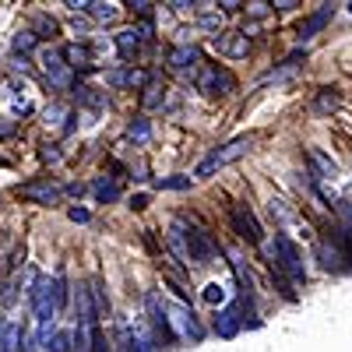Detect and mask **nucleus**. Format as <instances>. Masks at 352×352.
<instances>
[{
  "label": "nucleus",
  "instance_id": "f257e3e1",
  "mask_svg": "<svg viewBox=\"0 0 352 352\" xmlns=\"http://www.w3.org/2000/svg\"><path fill=\"white\" fill-rule=\"evenodd\" d=\"M162 307H166V317H169L173 338H184V342H194V345L204 338L201 320L194 317V310H190L187 303H169V300H162Z\"/></svg>",
  "mask_w": 352,
  "mask_h": 352
},
{
  "label": "nucleus",
  "instance_id": "f03ea898",
  "mask_svg": "<svg viewBox=\"0 0 352 352\" xmlns=\"http://www.w3.org/2000/svg\"><path fill=\"white\" fill-rule=\"evenodd\" d=\"M250 148H254V138H236V141H229V144H222V148H215L204 162H197L194 176H212L215 169H222V166H229V162L243 159Z\"/></svg>",
  "mask_w": 352,
  "mask_h": 352
},
{
  "label": "nucleus",
  "instance_id": "7ed1b4c3",
  "mask_svg": "<svg viewBox=\"0 0 352 352\" xmlns=\"http://www.w3.org/2000/svg\"><path fill=\"white\" fill-rule=\"evenodd\" d=\"M28 300H32V314L39 324H46V320L56 317V300H53V278L46 275H36L32 289H28Z\"/></svg>",
  "mask_w": 352,
  "mask_h": 352
},
{
  "label": "nucleus",
  "instance_id": "20e7f679",
  "mask_svg": "<svg viewBox=\"0 0 352 352\" xmlns=\"http://www.w3.org/2000/svg\"><path fill=\"white\" fill-rule=\"evenodd\" d=\"M232 74L226 71V67H219V64H204L201 71H197V88L204 96H229L232 92Z\"/></svg>",
  "mask_w": 352,
  "mask_h": 352
},
{
  "label": "nucleus",
  "instance_id": "39448f33",
  "mask_svg": "<svg viewBox=\"0 0 352 352\" xmlns=\"http://www.w3.org/2000/svg\"><path fill=\"white\" fill-rule=\"evenodd\" d=\"M184 247H187V257L197 261V264H212L219 257V247L212 243V236L194 229V226H187V232H184Z\"/></svg>",
  "mask_w": 352,
  "mask_h": 352
},
{
  "label": "nucleus",
  "instance_id": "423d86ee",
  "mask_svg": "<svg viewBox=\"0 0 352 352\" xmlns=\"http://www.w3.org/2000/svg\"><path fill=\"white\" fill-rule=\"evenodd\" d=\"M229 219H232V229H236L247 243H264L261 222L254 219V212L247 208V204H232V208H229Z\"/></svg>",
  "mask_w": 352,
  "mask_h": 352
},
{
  "label": "nucleus",
  "instance_id": "0eeeda50",
  "mask_svg": "<svg viewBox=\"0 0 352 352\" xmlns=\"http://www.w3.org/2000/svg\"><path fill=\"white\" fill-rule=\"evenodd\" d=\"M275 250H278V264H282V268L292 275V278H307V268H303V257H300V250H296V243H292L289 236H275Z\"/></svg>",
  "mask_w": 352,
  "mask_h": 352
},
{
  "label": "nucleus",
  "instance_id": "6e6552de",
  "mask_svg": "<svg viewBox=\"0 0 352 352\" xmlns=\"http://www.w3.org/2000/svg\"><path fill=\"white\" fill-rule=\"evenodd\" d=\"M43 71L50 78L53 88H67L71 85V74H67V64H64V53L60 50H46L43 53Z\"/></svg>",
  "mask_w": 352,
  "mask_h": 352
},
{
  "label": "nucleus",
  "instance_id": "1a4fd4ad",
  "mask_svg": "<svg viewBox=\"0 0 352 352\" xmlns=\"http://www.w3.org/2000/svg\"><path fill=\"white\" fill-rule=\"evenodd\" d=\"M148 320H152V328H155V338H162L166 345L176 342L173 331H169V317H166V307H162V296H155V292H148Z\"/></svg>",
  "mask_w": 352,
  "mask_h": 352
},
{
  "label": "nucleus",
  "instance_id": "9d476101",
  "mask_svg": "<svg viewBox=\"0 0 352 352\" xmlns=\"http://www.w3.org/2000/svg\"><path fill=\"white\" fill-rule=\"evenodd\" d=\"M197 64H201V50L197 46L184 43V46H173L169 50V67L173 71H194Z\"/></svg>",
  "mask_w": 352,
  "mask_h": 352
},
{
  "label": "nucleus",
  "instance_id": "9b49d317",
  "mask_svg": "<svg viewBox=\"0 0 352 352\" xmlns=\"http://www.w3.org/2000/svg\"><path fill=\"white\" fill-rule=\"evenodd\" d=\"M215 46H219V53H226V56H247V53H250L247 32H226V36L215 39Z\"/></svg>",
  "mask_w": 352,
  "mask_h": 352
},
{
  "label": "nucleus",
  "instance_id": "f8f14e48",
  "mask_svg": "<svg viewBox=\"0 0 352 352\" xmlns=\"http://www.w3.org/2000/svg\"><path fill=\"white\" fill-rule=\"evenodd\" d=\"M317 257H320V268H324V272H338L342 261H345L342 240H338L335 247H328V240H317Z\"/></svg>",
  "mask_w": 352,
  "mask_h": 352
},
{
  "label": "nucleus",
  "instance_id": "ddd939ff",
  "mask_svg": "<svg viewBox=\"0 0 352 352\" xmlns=\"http://www.w3.org/2000/svg\"><path fill=\"white\" fill-rule=\"evenodd\" d=\"M18 194L28 197V201H39V204H56V201H60V190L50 187V184H25Z\"/></svg>",
  "mask_w": 352,
  "mask_h": 352
},
{
  "label": "nucleus",
  "instance_id": "4468645a",
  "mask_svg": "<svg viewBox=\"0 0 352 352\" xmlns=\"http://www.w3.org/2000/svg\"><path fill=\"white\" fill-rule=\"evenodd\" d=\"M240 324H243V320H240V303H232L229 310H222V314H219V320H215V331H219L222 338H232V335L240 331Z\"/></svg>",
  "mask_w": 352,
  "mask_h": 352
},
{
  "label": "nucleus",
  "instance_id": "2eb2a0df",
  "mask_svg": "<svg viewBox=\"0 0 352 352\" xmlns=\"http://www.w3.org/2000/svg\"><path fill=\"white\" fill-rule=\"evenodd\" d=\"M307 159H310V166H314V176H317V180H331V176H338V166H335L324 152L310 148V152H307Z\"/></svg>",
  "mask_w": 352,
  "mask_h": 352
},
{
  "label": "nucleus",
  "instance_id": "dca6fc26",
  "mask_svg": "<svg viewBox=\"0 0 352 352\" xmlns=\"http://www.w3.org/2000/svg\"><path fill=\"white\" fill-rule=\"evenodd\" d=\"M64 64H67V71H88L92 67V53H88V46H67Z\"/></svg>",
  "mask_w": 352,
  "mask_h": 352
},
{
  "label": "nucleus",
  "instance_id": "f3484780",
  "mask_svg": "<svg viewBox=\"0 0 352 352\" xmlns=\"http://www.w3.org/2000/svg\"><path fill=\"white\" fill-rule=\"evenodd\" d=\"M88 296H92L96 317H109V296L102 292V278H92V282H88Z\"/></svg>",
  "mask_w": 352,
  "mask_h": 352
},
{
  "label": "nucleus",
  "instance_id": "a211bd4d",
  "mask_svg": "<svg viewBox=\"0 0 352 352\" xmlns=\"http://www.w3.org/2000/svg\"><path fill=\"white\" fill-rule=\"evenodd\" d=\"M141 39H144V36H138L134 28H127V32H120V36H116V50H120V56H124V60H131V56L138 53Z\"/></svg>",
  "mask_w": 352,
  "mask_h": 352
},
{
  "label": "nucleus",
  "instance_id": "6ab92c4d",
  "mask_svg": "<svg viewBox=\"0 0 352 352\" xmlns=\"http://www.w3.org/2000/svg\"><path fill=\"white\" fill-rule=\"evenodd\" d=\"M331 11H335L331 4H324V8H320V11H317V14H314V18H310V21H307V25L300 28V39H310L314 32H320V28H324V25H328V18H331Z\"/></svg>",
  "mask_w": 352,
  "mask_h": 352
},
{
  "label": "nucleus",
  "instance_id": "aec40b11",
  "mask_svg": "<svg viewBox=\"0 0 352 352\" xmlns=\"http://www.w3.org/2000/svg\"><path fill=\"white\" fill-rule=\"evenodd\" d=\"M106 81L116 85V88H120V85H144V81H148V74H144V71H113Z\"/></svg>",
  "mask_w": 352,
  "mask_h": 352
},
{
  "label": "nucleus",
  "instance_id": "412c9836",
  "mask_svg": "<svg viewBox=\"0 0 352 352\" xmlns=\"http://www.w3.org/2000/svg\"><path fill=\"white\" fill-rule=\"evenodd\" d=\"M67 296H71L67 275H64V272H56V278H53V300H56V310H64V307H67Z\"/></svg>",
  "mask_w": 352,
  "mask_h": 352
},
{
  "label": "nucleus",
  "instance_id": "4be33fe9",
  "mask_svg": "<svg viewBox=\"0 0 352 352\" xmlns=\"http://www.w3.org/2000/svg\"><path fill=\"white\" fill-rule=\"evenodd\" d=\"M18 342H21V328L8 324L4 335H0V352H18Z\"/></svg>",
  "mask_w": 352,
  "mask_h": 352
},
{
  "label": "nucleus",
  "instance_id": "5701e85b",
  "mask_svg": "<svg viewBox=\"0 0 352 352\" xmlns=\"http://www.w3.org/2000/svg\"><path fill=\"white\" fill-rule=\"evenodd\" d=\"M141 102H144V109H159V106L166 102V88L148 85V88H144V96H141Z\"/></svg>",
  "mask_w": 352,
  "mask_h": 352
},
{
  "label": "nucleus",
  "instance_id": "b1692460",
  "mask_svg": "<svg viewBox=\"0 0 352 352\" xmlns=\"http://www.w3.org/2000/svg\"><path fill=\"white\" fill-rule=\"evenodd\" d=\"M46 352H74V342H71V331H56L46 345Z\"/></svg>",
  "mask_w": 352,
  "mask_h": 352
},
{
  "label": "nucleus",
  "instance_id": "393cba45",
  "mask_svg": "<svg viewBox=\"0 0 352 352\" xmlns=\"http://www.w3.org/2000/svg\"><path fill=\"white\" fill-rule=\"evenodd\" d=\"M71 342H74V352H92V328H81L78 324V331L71 335Z\"/></svg>",
  "mask_w": 352,
  "mask_h": 352
},
{
  "label": "nucleus",
  "instance_id": "a878e982",
  "mask_svg": "<svg viewBox=\"0 0 352 352\" xmlns=\"http://www.w3.org/2000/svg\"><path fill=\"white\" fill-rule=\"evenodd\" d=\"M338 106V92L335 88H320V96H317V113H331Z\"/></svg>",
  "mask_w": 352,
  "mask_h": 352
},
{
  "label": "nucleus",
  "instance_id": "bb28decb",
  "mask_svg": "<svg viewBox=\"0 0 352 352\" xmlns=\"http://www.w3.org/2000/svg\"><path fill=\"white\" fill-rule=\"evenodd\" d=\"M338 215L345 219V232L352 236V187H349V190H345V197L338 201Z\"/></svg>",
  "mask_w": 352,
  "mask_h": 352
},
{
  "label": "nucleus",
  "instance_id": "cd10ccee",
  "mask_svg": "<svg viewBox=\"0 0 352 352\" xmlns=\"http://www.w3.org/2000/svg\"><path fill=\"white\" fill-rule=\"evenodd\" d=\"M127 134H131L134 141H148V138H152V127H148V120H144V116H138V120L127 127Z\"/></svg>",
  "mask_w": 352,
  "mask_h": 352
},
{
  "label": "nucleus",
  "instance_id": "c85d7f7f",
  "mask_svg": "<svg viewBox=\"0 0 352 352\" xmlns=\"http://www.w3.org/2000/svg\"><path fill=\"white\" fill-rule=\"evenodd\" d=\"M88 14L99 21H113L116 18V4H88Z\"/></svg>",
  "mask_w": 352,
  "mask_h": 352
},
{
  "label": "nucleus",
  "instance_id": "c756f323",
  "mask_svg": "<svg viewBox=\"0 0 352 352\" xmlns=\"http://www.w3.org/2000/svg\"><path fill=\"white\" fill-rule=\"evenodd\" d=\"M96 197H99V201H116V197H120V187L99 180V184H96Z\"/></svg>",
  "mask_w": 352,
  "mask_h": 352
},
{
  "label": "nucleus",
  "instance_id": "7c9ffc66",
  "mask_svg": "<svg viewBox=\"0 0 352 352\" xmlns=\"http://www.w3.org/2000/svg\"><path fill=\"white\" fill-rule=\"evenodd\" d=\"M155 187L159 190H184V187H190V176H169V180H159Z\"/></svg>",
  "mask_w": 352,
  "mask_h": 352
},
{
  "label": "nucleus",
  "instance_id": "2f4dec72",
  "mask_svg": "<svg viewBox=\"0 0 352 352\" xmlns=\"http://www.w3.org/2000/svg\"><path fill=\"white\" fill-rule=\"evenodd\" d=\"M36 39H39L36 32H18L14 36V53H28V50L36 46Z\"/></svg>",
  "mask_w": 352,
  "mask_h": 352
},
{
  "label": "nucleus",
  "instance_id": "473e14b6",
  "mask_svg": "<svg viewBox=\"0 0 352 352\" xmlns=\"http://www.w3.org/2000/svg\"><path fill=\"white\" fill-rule=\"evenodd\" d=\"M204 300L208 303H226V285H219V282L204 285Z\"/></svg>",
  "mask_w": 352,
  "mask_h": 352
},
{
  "label": "nucleus",
  "instance_id": "72a5a7b5",
  "mask_svg": "<svg viewBox=\"0 0 352 352\" xmlns=\"http://www.w3.org/2000/svg\"><path fill=\"white\" fill-rule=\"evenodd\" d=\"M36 25H39V32H43L39 39H53V32H56V21H53V18L39 14V18H36Z\"/></svg>",
  "mask_w": 352,
  "mask_h": 352
},
{
  "label": "nucleus",
  "instance_id": "f704fd0d",
  "mask_svg": "<svg viewBox=\"0 0 352 352\" xmlns=\"http://www.w3.org/2000/svg\"><path fill=\"white\" fill-rule=\"evenodd\" d=\"M272 215H278V222H282V226L296 219V215H292V212L285 208V201H275V197H272Z\"/></svg>",
  "mask_w": 352,
  "mask_h": 352
},
{
  "label": "nucleus",
  "instance_id": "c9c22d12",
  "mask_svg": "<svg viewBox=\"0 0 352 352\" xmlns=\"http://www.w3.org/2000/svg\"><path fill=\"white\" fill-rule=\"evenodd\" d=\"M92 352H109V342H106V335H102L99 324L92 328Z\"/></svg>",
  "mask_w": 352,
  "mask_h": 352
},
{
  "label": "nucleus",
  "instance_id": "e433bc0d",
  "mask_svg": "<svg viewBox=\"0 0 352 352\" xmlns=\"http://www.w3.org/2000/svg\"><path fill=\"white\" fill-rule=\"evenodd\" d=\"M71 219H74V222H88L92 215H88V208H71Z\"/></svg>",
  "mask_w": 352,
  "mask_h": 352
},
{
  "label": "nucleus",
  "instance_id": "4c0bfd02",
  "mask_svg": "<svg viewBox=\"0 0 352 352\" xmlns=\"http://www.w3.org/2000/svg\"><path fill=\"white\" fill-rule=\"evenodd\" d=\"M268 8H272V4H250V14L261 18V14H268Z\"/></svg>",
  "mask_w": 352,
  "mask_h": 352
},
{
  "label": "nucleus",
  "instance_id": "58836bf2",
  "mask_svg": "<svg viewBox=\"0 0 352 352\" xmlns=\"http://www.w3.org/2000/svg\"><path fill=\"white\" fill-rule=\"evenodd\" d=\"M275 11H292V8H296V0H278V4H272Z\"/></svg>",
  "mask_w": 352,
  "mask_h": 352
},
{
  "label": "nucleus",
  "instance_id": "ea45409f",
  "mask_svg": "<svg viewBox=\"0 0 352 352\" xmlns=\"http://www.w3.org/2000/svg\"><path fill=\"white\" fill-rule=\"evenodd\" d=\"M201 25H204V28H215V25H219V14H204Z\"/></svg>",
  "mask_w": 352,
  "mask_h": 352
},
{
  "label": "nucleus",
  "instance_id": "a19ab883",
  "mask_svg": "<svg viewBox=\"0 0 352 352\" xmlns=\"http://www.w3.org/2000/svg\"><path fill=\"white\" fill-rule=\"evenodd\" d=\"M134 11H138V14H144V18H148V14H152V4H134Z\"/></svg>",
  "mask_w": 352,
  "mask_h": 352
},
{
  "label": "nucleus",
  "instance_id": "79ce46f5",
  "mask_svg": "<svg viewBox=\"0 0 352 352\" xmlns=\"http://www.w3.org/2000/svg\"><path fill=\"white\" fill-rule=\"evenodd\" d=\"M4 328H8V320H4V317H0V335H4Z\"/></svg>",
  "mask_w": 352,
  "mask_h": 352
},
{
  "label": "nucleus",
  "instance_id": "37998d69",
  "mask_svg": "<svg viewBox=\"0 0 352 352\" xmlns=\"http://www.w3.org/2000/svg\"><path fill=\"white\" fill-rule=\"evenodd\" d=\"M345 8H349V14H352V4H345Z\"/></svg>",
  "mask_w": 352,
  "mask_h": 352
}]
</instances>
